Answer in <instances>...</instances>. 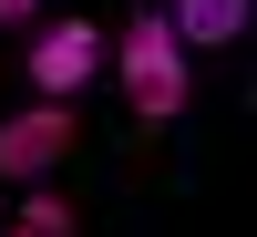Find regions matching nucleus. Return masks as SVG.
Here are the masks:
<instances>
[{
	"instance_id": "4",
	"label": "nucleus",
	"mask_w": 257,
	"mask_h": 237,
	"mask_svg": "<svg viewBox=\"0 0 257 237\" xmlns=\"http://www.w3.org/2000/svg\"><path fill=\"white\" fill-rule=\"evenodd\" d=\"M165 21H175L185 52H226V41H247L257 0H165Z\"/></svg>"
},
{
	"instance_id": "3",
	"label": "nucleus",
	"mask_w": 257,
	"mask_h": 237,
	"mask_svg": "<svg viewBox=\"0 0 257 237\" xmlns=\"http://www.w3.org/2000/svg\"><path fill=\"white\" fill-rule=\"evenodd\" d=\"M62 155H72V103H31V114L0 124V176L11 186H41Z\"/></svg>"
},
{
	"instance_id": "1",
	"label": "nucleus",
	"mask_w": 257,
	"mask_h": 237,
	"mask_svg": "<svg viewBox=\"0 0 257 237\" xmlns=\"http://www.w3.org/2000/svg\"><path fill=\"white\" fill-rule=\"evenodd\" d=\"M113 72H123V93H134L144 124H175L185 103H196V52L175 41V21H165V11H134V31H123Z\"/></svg>"
},
{
	"instance_id": "6",
	"label": "nucleus",
	"mask_w": 257,
	"mask_h": 237,
	"mask_svg": "<svg viewBox=\"0 0 257 237\" xmlns=\"http://www.w3.org/2000/svg\"><path fill=\"white\" fill-rule=\"evenodd\" d=\"M0 21H11V31H31V21H41V0H0Z\"/></svg>"
},
{
	"instance_id": "5",
	"label": "nucleus",
	"mask_w": 257,
	"mask_h": 237,
	"mask_svg": "<svg viewBox=\"0 0 257 237\" xmlns=\"http://www.w3.org/2000/svg\"><path fill=\"white\" fill-rule=\"evenodd\" d=\"M21 227L31 237H72V206H62L52 186H21Z\"/></svg>"
},
{
	"instance_id": "7",
	"label": "nucleus",
	"mask_w": 257,
	"mask_h": 237,
	"mask_svg": "<svg viewBox=\"0 0 257 237\" xmlns=\"http://www.w3.org/2000/svg\"><path fill=\"white\" fill-rule=\"evenodd\" d=\"M11 237H31V227H11Z\"/></svg>"
},
{
	"instance_id": "2",
	"label": "nucleus",
	"mask_w": 257,
	"mask_h": 237,
	"mask_svg": "<svg viewBox=\"0 0 257 237\" xmlns=\"http://www.w3.org/2000/svg\"><path fill=\"white\" fill-rule=\"evenodd\" d=\"M93 72H103V31H93V21H52V31H31V93H41V103H72Z\"/></svg>"
}]
</instances>
